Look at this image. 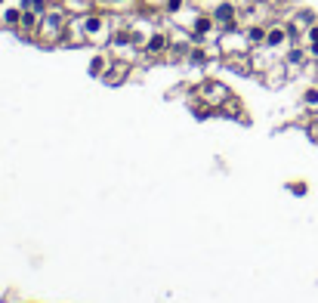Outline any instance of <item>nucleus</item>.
<instances>
[{
	"label": "nucleus",
	"instance_id": "obj_1",
	"mask_svg": "<svg viewBox=\"0 0 318 303\" xmlns=\"http://www.w3.org/2000/svg\"><path fill=\"white\" fill-rule=\"evenodd\" d=\"M68 13L59 0H53V7L41 16V28H37V44L41 47H62L65 41V28H68Z\"/></svg>",
	"mask_w": 318,
	"mask_h": 303
},
{
	"label": "nucleus",
	"instance_id": "obj_2",
	"mask_svg": "<svg viewBox=\"0 0 318 303\" xmlns=\"http://www.w3.org/2000/svg\"><path fill=\"white\" fill-rule=\"evenodd\" d=\"M81 25H84V34H87V44L90 47H108L111 44V31H114V19H111V13H105V10H93V13H87V16H81Z\"/></svg>",
	"mask_w": 318,
	"mask_h": 303
},
{
	"label": "nucleus",
	"instance_id": "obj_3",
	"mask_svg": "<svg viewBox=\"0 0 318 303\" xmlns=\"http://www.w3.org/2000/svg\"><path fill=\"white\" fill-rule=\"evenodd\" d=\"M210 16H213V22H216L219 31L241 28V10H238V0H216Z\"/></svg>",
	"mask_w": 318,
	"mask_h": 303
},
{
	"label": "nucleus",
	"instance_id": "obj_4",
	"mask_svg": "<svg viewBox=\"0 0 318 303\" xmlns=\"http://www.w3.org/2000/svg\"><path fill=\"white\" fill-rule=\"evenodd\" d=\"M192 93H195L198 99H204L207 105H213V108H219V105L232 96V90H229L222 81H213V78H207V81H201L198 87H192Z\"/></svg>",
	"mask_w": 318,
	"mask_h": 303
},
{
	"label": "nucleus",
	"instance_id": "obj_5",
	"mask_svg": "<svg viewBox=\"0 0 318 303\" xmlns=\"http://www.w3.org/2000/svg\"><path fill=\"white\" fill-rule=\"evenodd\" d=\"M167 50H170V31H164V28H151L148 41H145V47H142V59L157 62V59L167 56Z\"/></svg>",
	"mask_w": 318,
	"mask_h": 303
},
{
	"label": "nucleus",
	"instance_id": "obj_6",
	"mask_svg": "<svg viewBox=\"0 0 318 303\" xmlns=\"http://www.w3.org/2000/svg\"><path fill=\"white\" fill-rule=\"evenodd\" d=\"M133 62H127V59H114L111 65H108V71L102 74V84L105 87H121V84H127V78H130V74H133Z\"/></svg>",
	"mask_w": 318,
	"mask_h": 303
},
{
	"label": "nucleus",
	"instance_id": "obj_7",
	"mask_svg": "<svg viewBox=\"0 0 318 303\" xmlns=\"http://www.w3.org/2000/svg\"><path fill=\"white\" fill-rule=\"evenodd\" d=\"M288 44H291L288 25H284L281 19L269 22V28H266V44H263V47H269V50H278V53H284V47H288Z\"/></svg>",
	"mask_w": 318,
	"mask_h": 303
},
{
	"label": "nucleus",
	"instance_id": "obj_8",
	"mask_svg": "<svg viewBox=\"0 0 318 303\" xmlns=\"http://www.w3.org/2000/svg\"><path fill=\"white\" fill-rule=\"evenodd\" d=\"M37 28H41V16L31 13V10H25L22 13V22L16 28V37H19V41H25V44H37Z\"/></svg>",
	"mask_w": 318,
	"mask_h": 303
},
{
	"label": "nucleus",
	"instance_id": "obj_9",
	"mask_svg": "<svg viewBox=\"0 0 318 303\" xmlns=\"http://www.w3.org/2000/svg\"><path fill=\"white\" fill-rule=\"evenodd\" d=\"M260 78H263V84H266V87H284V84L294 78V74H291V68L284 65V59H278L269 71H263V74H260Z\"/></svg>",
	"mask_w": 318,
	"mask_h": 303
},
{
	"label": "nucleus",
	"instance_id": "obj_10",
	"mask_svg": "<svg viewBox=\"0 0 318 303\" xmlns=\"http://www.w3.org/2000/svg\"><path fill=\"white\" fill-rule=\"evenodd\" d=\"M22 7H19V0H7L4 7H0V28H7V31H16L19 22H22Z\"/></svg>",
	"mask_w": 318,
	"mask_h": 303
},
{
	"label": "nucleus",
	"instance_id": "obj_11",
	"mask_svg": "<svg viewBox=\"0 0 318 303\" xmlns=\"http://www.w3.org/2000/svg\"><path fill=\"white\" fill-rule=\"evenodd\" d=\"M216 115H222V118H235V121H241V124H247V115H244V102L241 99H238L235 93L216 108Z\"/></svg>",
	"mask_w": 318,
	"mask_h": 303
},
{
	"label": "nucleus",
	"instance_id": "obj_12",
	"mask_svg": "<svg viewBox=\"0 0 318 303\" xmlns=\"http://www.w3.org/2000/svg\"><path fill=\"white\" fill-rule=\"evenodd\" d=\"M266 28H269V22H250V25H244V34H247L250 50H257V47L266 44Z\"/></svg>",
	"mask_w": 318,
	"mask_h": 303
},
{
	"label": "nucleus",
	"instance_id": "obj_13",
	"mask_svg": "<svg viewBox=\"0 0 318 303\" xmlns=\"http://www.w3.org/2000/svg\"><path fill=\"white\" fill-rule=\"evenodd\" d=\"M114 62V56L108 53V50H99V53H93V59H90V74H93V78H102V74L108 71V65Z\"/></svg>",
	"mask_w": 318,
	"mask_h": 303
},
{
	"label": "nucleus",
	"instance_id": "obj_14",
	"mask_svg": "<svg viewBox=\"0 0 318 303\" xmlns=\"http://www.w3.org/2000/svg\"><path fill=\"white\" fill-rule=\"evenodd\" d=\"M300 108L309 115H318V81H312L303 93H300Z\"/></svg>",
	"mask_w": 318,
	"mask_h": 303
},
{
	"label": "nucleus",
	"instance_id": "obj_15",
	"mask_svg": "<svg viewBox=\"0 0 318 303\" xmlns=\"http://www.w3.org/2000/svg\"><path fill=\"white\" fill-rule=\"evenodd\" d=\"M68 16H87L96 10V0H59Z\"/></svg>",
	"mask_w": 318,
	"mask_h": 303
},
{
	"label": "nucleus",
	"instance_id": "obj_16",
	"mask_svg": "<svg viewBox=\"0 0 318 303\" xmlns=\"http://www.w3.org/2000/svg\"><path fill=\"white\" fill-rule=\"evenodd\" d=\"M185 65H192V68H204V65H207V50H204V44H192V50H188V56H185Z\"/></svg>",
	"mask_w": 318,
	"mask_h": 303
},
{
	"label": "nucleus",
	"instance_id": "obj_17",
	"mask_svg": "<svg viewBox=\"0 0 318 303\" xmlns=\"http://www.w3.org/2000/svg\"><path fill=\"white\" fill-rule=\"evenodd\" d=\"M19 7H22V10H31V13H37V16H44V13L53 7V0H19Z\"/></svg>",
	"mask_w": 318,
	"mask_h": 303
},
{
	"label": "nucleus",
	"instance_id": "obj_18",
	"mask_svg": "<svg viewBox=\"0 0 318 303\" xmlns=\"http://www.w3.org/2000/svg\"><path fill=\"white\" fill-rule=\"evenodd\" d=\"M188 4H192V0H164V7H161V10H164L167 16H176V13H182Z\"/></svg>",
	"mask_w": 318,
	"mask_h": 303
},
{
	"label": "nucleus",
	"instance_id": "obj_19",
	"mask_svg": "<svg viewBox=\"0 0 318 303\" xmlns=\"http://www.w3.org/2000/svg\"><path fill=\"white\" fill-rule=\"evenodd\" d=\"M306 133H309V139H312V142H318V115H312V118H309Z\"/></svg>",
	"mask_w": 318,
	"mask_h": 303
},
{
	"label": "nucleus",
	"instance_id": "obj_20",
	"mask_svg": "<svg viewBox=\"0 0 318 303\" xmlns=\"http://www.w3.org/2000/svg\"><path fill=\"white\" fill-rule=\"evenodd\" d=\"M139 4H142V10H161L164 0H139Z\"/></svg>",
	"mask_w": 318,
	"mask_h": 303
},
{
	"label": "nucleus",
	"instance_id": "obj_21",
	"mask_svg": "<svg viewBox=\"0 0 318 303\" xmlns=\"http://www.w3.org/2000/svg\"><path fill=\"white\" fill-rule=\"evenodd\" d=\"M288 189H291L294 195H306V189H309V186H306V183H288Z\"/></svg>",
	"mask_w": 318,
	"mask_h": 303
},
{
	"label": "nucleus",
	"instance_id": "obj_22",
	"mask_svg": "<svg viewBox=\"0 0 318 303\" xmlns=\"http://www.w3.org/2000/svg\"><path fill=\"white\" fill-rule=\"evenodd\" d=\"M260 4H269V0H260Z\"/></svg>",
	"mask_w": 318,
	"mask_h": 303
}]
</instances>
